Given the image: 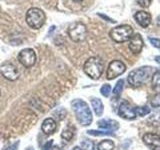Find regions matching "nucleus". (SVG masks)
<instances>
[{
    "label": "nucleus",
    "instance_id": "1",
    "mask_svg": "<svg viewBox=\"0 0 160 150\" xmlns=\"http://www.w3.org/2000/svg\"><path fill=\"white\" fill-rule=\"evenodd\" d=\"M71 106L76 119L82 126H88L92 123V113L86 102L82 99H74L71 102Z\"/></svg>",
    "mask_w": 160,
    "mask_h": 150
},
{
    "label": "nucleus",
    "instance_id": "2",
    "mask_svg": "<svg viewBox=\"0 0 160 150\" xmlns=\"http://www.w3.org/2000/svg\"><path fill=\"white\" fill-rule=\"evenodd\" d=\"M153 68L151 66H142L129 73L127 81L133 87H140L146 83L151 76Z\"/></svg>",
    "mask_w": 160,
    "mask_h": 150
},
{
    "label": "nucleus",
    "instance_id": "3",
    "mask_svg": "<svg viewBox=\"0 0 160 150\" xmlns=\"http://www.w3.org/2000/svg\"><path fill=\"white\" fill-rule=\"evenodd\" d=\"M84 72L86 73L88 76L97 80L101 77L104 70V62L103 60L98 56H92L86 60L84 63Z\"/></svg>",
    "mask_w": 160,
    "mask_h": 150
},
{
    "label": "nucleus",
    "instance_id": "4",
    "mask_svg": "<svg viewBox=\"0 0 160 150\" xmlns=\"http://www.w3.org/2000/svg\"><path fill=\"white\" fill-rule=\"evenodd\" d=\"M133 34H134V30L130 25L121 24L110 30L109 36L114 42L123 43L128 41Z\"/></svg>",
    "mask_w": 160,
    "mask_h": 150
},
{
    "label": "nucleus",
    "instance_id": "5",
    "mask_svg": "<svg viewBox=\"0 0 160 150\" xmlns=\"http://www.w3.org/2000/svg\"><path fill=\"white\" fill-rule=\"evenodd\" d=\"M25 19H26V23L29 27H31L32 29H39L43 26L45 21H46V16L41 9L33 7L28 9Z\"/></svg>",
    "mask_w": 160,
    "mask_h": 150
},
{
    "label": "nucleus",
    "instance_id": "6",
    "mask_svg": "<svg viewBox=\"0 0 160 150\" xmlns=\"http://www.w3.org/2000/svg\"><path fill=\"white\" fill-rule=\"evenodd\" d=\"M68 35L74 42H82L87 36V28L82 22H74L69 25Z\"/></svg>",
    "mask_w": 160,
    "mask_h": 150
},
{
    "label": "nucleus",
    "instance_id": "7",
    "mask_svg": "<svg viewBox=\"0 0 160 150\" xmlns=\"http://www.w3.org/2000/svg\"><path fill=\"white\" fill-rule=\"evenodd\" d=\"M125 70H126V66L125 64L120 61V60H113L109 63V66L107 69V74H106V77L108 80H112L115 79L116 77L122 75Z\"/></svg>",
    "mask_w": 160,
    "mask_h": 150
},
{
    "label": "nucleus",
    "instance_id": "8",
    "mask_svg": "<svg viewBox=\"0 0 160 150\" xmlns=\"http://www.w3.org/2000/svg\"><path fill=\"white\" fill-rule=\"evenodd\" d=\"M18 60L23 66L25 67H32L36 61V54H35L34 50L31 48L23 49L18 54Z\"/></svg>",
    "mask_w": 160,
    "mask_h": 150
},
{
    "label": "nucleus",
    "instance_id": "9",
    "mask_svg": "<svg viewBox=\"0 0 160 150\" xmlns=\"http://www.w3.org/2000/svg\"><path fill=\"white\" fill-rule=\"evenodd\" d=\"M0 73L10 81H15L19 78V71L13 64L9 62H4L0 65Z\"/></svg>",
    "mask_w": 160,
    "mask_h": 150
},
{
    "label": "nucleus",
    "instance_id": "10",
    "mask_svg": "<svg viewBox=\"0 0 160 150\" xmlns=\"http://www.w3.org/2000/svg\"><path fill=\"white\" fill-rule=\"evenodd\" d=\"M118 115L121 118L127 120H133L136 118V112L135 108H133L127 101H122L118 107Z\"/></svg>",
    "mask_w": 160,
    "mask_h": 150
},
{
    "label": "nucleus",
    "instance_id": "11",
    "mask_svg": "<svg viewBox=\"0 0 160 150\" xmlns=\"http://www.w3.org/2000/svg\"><path fill=\"white\" fill-rule=\"evenodd\" d=\"M143 38L140 34L135 33L129 39V49L133 54H139L143 48Z\"/></svg>",
    "mask_w": 160,
    "mask_h": 150
},
{
    "label": "nucleus",
    "instance_id": "12",
    "mask_svg": "<svg viewBox=\"0 0 160 150\" xmlns=\"http://www.w3.org/2000/svg\"><path fill=\"white\" fill-rule=\"evenodd\" d=\"M143 142L151 150H160V136L155 133H146L143 136Z\"/></svg>",
    "mask_w": 160,
    "mask_h": 150
},
{
    "label": "nucleus",
    "instance_id": "13",
    "mask_svg": "<svg viewBox=\"0 0 160 150\" xmlns=\"http://www.w3.org/2000/svg\"><path fill=\"white\" fill-rule=\"evenodd\" d=\"M134 19H135V21L143 28L148 27L152 21V17H151V15H150V13L143 11V10H140V11H137L135 13Z\"/></svg>",
    "mask_w": 160,
    "mask_h": 150
},
{
    "label": "nucleus",
    "instance_id": "14",
    "mask_svg": "<svg viewBox=\"0 0 160 150\" xmlns=\"http://www.w3.org/2000/svg\"><path fill=\"white\" fill-rule=\"evenodd\" d=\"M97 125L100 129L106 130V131H110V132H113L119 128L118 122H116L115 120H112V119H109V120L108 119H102V120H100V121L97 122Z\"/></svg>",
    "mask_w": 160,
    "mask_h": 150
},
{
    "label": "nucleus",
    "instance_id": "15",
    "mask_svg": "<svg viewBox=\"0 0 160 150\" xmlns=\"http://www.w3.org/2000/svg\"><path fill=\"white\" fill-rule=\"evenodd\" d=\"M41 127H42V131L45 134L47 135L53 134L55 132V130H56V122L52 118H46L43 121Z\"/></svg>",
    "mask_w": 160,
    "mask_h": 150
},
{
    "label": "nucleus",
    "instance_id": "16",
    "mask_svg": "<svg viewBox=\"0 0 160 150\" xmlns=\"http://www.w3.org/2000/svg\"><path fill=\"white\" fill-rule=\"evenodd\" d=\"M91 105L93 107L95 114H96L97 116H101V115L103 114V111H104V106H103V103H102L101 100H100L99 98H92L91 99Z\"/></svg>",
    "mask_w": 160,
    "mask_h": 150
},
{
    "label": "nucleus",
    "instance_id": "17",
    "mask_svg": "<svg viewBox=\"0 0 160 150\" xmlns=\"http://www.w3.org/2000/svg\"><path fill=\"white\" fill-rule=\"evenodd\" d=\"M114 147H115V144L112 140L105 139V140H102V141L98 144L97 150H113Z\"/></svg>",
    "mask_w": 160,
    "mask_h": 150
},
{
    "label": "nucleus",
    "instance_id": "18",
    "mask_svg": "<svg viewBox=\"0 0 160 150\" xmlns=\"http://www.w3.org/2000/svg\"><path fill=\"white\" fill-rule=\"evenodd\" d=\"M151 86L154 91L160 92V71L154 72V74L152 75Z\"/></svg>",
    "mask_w": 160,
    "mask_h": 150
},
{
    "label": "nucleus",
    "instance_id": "19",
    "mask_svg": "<svg viewBox=\"0 0 160 150\" xmlns=\"http://www.w3.org/2000/svg\"><path fill=\"white\" fill-rule=\"evenodd\" d=\"M147 123L151 126H160V111L154 112L153 114H151L149 116V118L147 119Z\"/></svg>",
    "mask_w": 160,
    "mask_h": 150
},
{
    "label": "nucleus",
    "instance_id": "20",
    "mask_svg": "<svg viewBox=\"0 0 160 150\" xmlns=\"http://www.w3.org/2000/svg\"><path fill=\"white\" fill-rule=\"evenodd\" d=\"M61 136H62L63 139L67 140V141L71 140L73 138V136H74V128L70 127V126L65 127L64 130L62 131V133H61Z\"/></svg>",
    "mask_w": 160,
    "mask_h": 150
},
{
    "label": "nucleus",
    "instance_id": "21",
    "mask_svg": "<svg viewBox=\"0 0 160 150\" xmlns=\"http://www.w3.org/2000/svg\"><path fill=\"white\" fill-rule=\"evenodd\" d=\"M81 149L82 150H94L95 145L94 142L90 139H84L81 141Z\"/></svg>",
    "mask_w": 160,
    "mask_h": 150
},
{
    "label": "nucleus",
    "instance_id": "22",
    "mask_svg": "<svg viewBox=\"0 0 160 150\" xmlns=\"http://www.w3.org/2000/svg\"><path fill=\"white\" fill-rule=\"evenodd\" d=\"M150 108L148 106H138V107H135V112H136V115L137 116H145V115H147L150 113Z\"/></svg>",
    "mask_w": 160,
    "mask_h": 150
},
{
    "label": "nucleus",
    "instance_id": "23",
    "mask_svg": "<svg viewBox=\"0 0 160 150\" xmlns=\"http://www.w3.org/2000/svg\"><path fill=\"white\" fill-rule=\"evenodd\" d=\"M123 87H124V80H123V79L118 80L117 83H116V85H115L114 89H113V94H114V96H119L120 93L122 92Z\"/></svg>",
    "mask_w": 160,
    "mask_h": 150
},
{
    "label": "nucleus",
    "instance_id": "24",
    "mask_svg": "<svg viewBox=\"0 0 160 150\" xmlns=\"http://www.w3.org/2000/svg\"><path fill=\"white\" fill-rule=\"evenodd\" d=\"M88 134L93 135V136H106V135H114L110 131H97V130H88Z\"/></svg>",
    "mask_w": 160,
    "mask_h": 150
},
{
    "label": "nucleus",
    "instance_id": "25",
    "mask_svg": "<svg viewBox=\"0 0 160 150\" xmlns=\"http://www.w3.org/2000/svg\"><path fill=\"white\" fill-rule=\"evenodd\" d=\"M150 104L152 107H159L160 106V92H157L150 100Z\"/></svg>",
    "mask_w": 160,
    "mask_h": 150
},
{
    "label": "nucleus",
    "instance_id": "26",
    "mask_svg": "<svg viewBox=\"0 0 160 150\" xmlns=\"http://www.w3.org/2000/svg\"><path fill=\"white\" fill-rule=\"evenodd\" d=\"M111 92V86L109 84H104L103 86L100 88V93H101L104 97H108Z\"/></svg>",
    "mask_w": 160,
    "mask_h": 150
},
{
    "label": "nucleus",
    "instance_id": "27",
    "mask_svg": "<svg viewBox=\"0 0 160 150\" xmlns=\"http://www.w3.org/2000/svg\"><path fill=\"white\" fill-rule=\"evenodd\" d=\"M9 147V140L3 136H0V150H7Z\"/></svg>",
    "mask_w": 160,
    "mask_h": 150
},
{
    "label": "nucleus",
    "instance_id": "28",
    "mask_svg": "<svg viewBox=\"0 0 160 150\" xmlns=\"http://www.w3.org/2000/svg\"><path fill=\"white\" fill-rule=\"evenodd\" d=\"M136 2L139 6H141L143 8H147L151 5L152 0H136Z\"/></svg>",
    "mask_w": 160,
    "mask_h": 150
},
{
    "label": "nucleus",
    "instance_id": "29",
    "mask_svg": "<svg viewBox=\"0 0 160 150\" xmlns=\"http://www.w3.org/2000/svg\"><path fill=\"white\" fill-rule=\"evenodd\" d=\"M149 41L155 48H160V39L155 38V37H149Z\"/></svg>",
    "mask_w": 160,
    "mask_h": 150
},
{
    "label": "nucleus",
    "instance_id": "30",
    "mask_svg": "<svg viewBox=\"0 0 160 150\" xmlns=\"http://www.w3.org/2000/svg\"><path fill=\"white\" fill-rule=\"evenodd\" d=\"M52 143H53V141H52V140H50V141H48L46 144H44V146L42 147L41 150H51Z\"/></svg>",
    "mask_w": 160,
    "mask_h": 150
},
{
    "label": "nucleus",
    "instance_id": "31",
    "mask_svg": "<svg viewBox=\"0 0 160 150\" xmlns=\"http://www.w3.org/2000/svg\"><path fill=\"white\" fill-rule=\"evenodd\" d=\"M19 146V142H15L14 144H12L11 146H9L7 150H16Z\"/></svg>",
    "mask_w": 160,
    "mask_h": 150
},
{
    "label": "nucleus",
    "instance_id": "32",
    "mask_svg": "<svg viewBox=\"0 0 160 150\" xmlns=\"http://www.w3.org/2000/svg\"><path fill=\"white\" fill-rule=\"evenodd\" d=\"M155 61L157 62V64L160 65V56H158V55H157V56H155Z\"/></svg>",
    "mask_w": 160,
    "mask_h": 150
},
{
    "label": "nucleus",
    "instance_id": "33",
    "mask_svg": "<svg viewBox=\"0 0 160 150\" xmlns=\"http://www.w3.org/2000/svg\"><path fill=\"white\" fill-rule=\"evenodd\" d=\"M157 25L160 27V15H159L158 18H157Z\"/></svg>",
    "mask_w": 160,
    "mask_h": 150
},
{
    "label": "nucleus",
    "instance_id": "34",
    "mask_svg": "<svg viewBox=\"0 0 160 150\" xmlns=\"http://www.w3.org/2000/svg\"><path fill=\"white\" fill-rule=\"evenodd\" d=\"M72 150H82V149L80 148V147H74V148H73Z\"/></svg>",
    "mask_w": 160,
    "mask_h": 150
},
{
    "label": "nucleus",
    "instance_id": "35",
    "mask_svg": "<svg viewBox=\"0 0 160 150\" xmlns=\"http://www.w3.org/2000/svg\"><path fill=\"white\" fill-rule=\"evenodd\" d=\"M26 150H34V149H33L32 147H28V148H27Z\"/></svg>",
    "mask_w": 160,
    "mask_h": 150
},
{
    "label": "nucleus",
    "instance_id": "36",
    "mask_svg": "<svg viewBox=\"0 0 160 150\" xmlns=\"http://www.w3.org/2000/svg\"><path fill=\"white\" fill-rule=\"evenodd\" d=\"M74 1H75V2H81L82 0H74Z\"/></svg>",
    "mask_w": 160,
    "mask_h": 150
}]
</instances>
